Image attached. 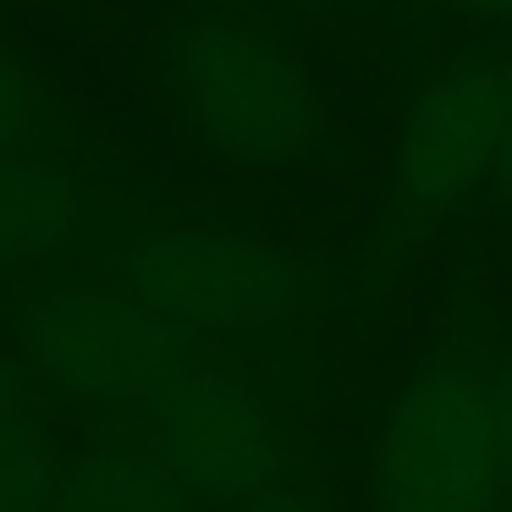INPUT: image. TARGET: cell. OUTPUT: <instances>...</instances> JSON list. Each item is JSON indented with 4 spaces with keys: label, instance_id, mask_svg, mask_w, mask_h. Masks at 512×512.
<instances>
[{
    "label": "cell",
    "instance_id": "1",
    "mask_svg": "<svg viewBox=\"0 0 512 512\" xmlns=\"http://www.w3.org/2000/svg\"><path fill=\"white\" fill-rule=\"evenodd\" d=\"M100 270L138 298L160 303L204 347L215 342L237 353L243 375L270 386L303 419L331 386L320 287L270 237L243 226H177L127 215Z\"/></svg>",
    "mask_w": 512,
    "mask_h": 512
},
{
    "label": "cell",
    "instance_id": "2",
    "mask_svg": "<svg viewBox=\"0 0 512 512\" xmlns=\"http://www.w3.org/2000/svg\"><path fill=\"white\" fill-rule=\"evenodd\" d=\"M501 331L468 298L424 342L369 435V512H507L496 463Z\"/></svg>",
    "mask_w": 512,
    "mask_h": 512
},
{
    "label": "cell",
    "instance_id": "3",
    "mask_svg": "<svg viewBox=\"0 0 512 512\" xmlns=\"http://www.w3.org/2000/svg\"><path fill=\"white\" fill-rule=\"evenodd\" d=\"M28 380L100 430L204 369V342L122 281L39 287L12 320Z\"/></svg>",
    "mask_w": 512,
    "mask_h": 512
},
{
    "label": "cell",
    "instance_id": "4",
    "mask_svg": "<svg viewBox=\"0 0 512 512\" xmlns=\"http://www.w3.org/2000/svg\"><path fill=\"white\" fill-rule=\"evenodd\" d=\"M160 89L204 144L248 166L303 155L320 133L303 61L232 17H182L160 39Z\"/></svg>",
    "mask_w": 512,
    "mask_h": 512
},
{
    "label": "cell",
    "instance_id": "5",
    "mask_svg": "<svg viewBox=\"0 0 512 512\" xmlns=\"http://www.w3.org/2000/svg\"><path fill=\"white\" fill-rule=\"evenodd\" d=\"M298 424L309 419L254 375L204 364L199 375L116 413L100 430L155 452L199 512H226L292 463Z\"/></svg>",
    "mask_w": 512,
    "mask_h": 512
},
{
    "label": "cell",
    "instance_id": "6",
    "mask_svg": "<svg viewBox=\"0 0 512 512\" xmlns=\"http://www.w3.org/2000/svg\"><path fill=\"white\" fill-rule=\"evenodd\" d=\"M490 127H496V67L452 61L413 100L391 160L386 237L408 243L441 226L490 171Z\"/></svg>",
    "mask_w": 512,
    "mask_h": 512
},
{
    "label": "cell",
    "instance_id": "7",
    "mask_svg": "<svg viewBox=\"0 0 512 512\" xmlns=\"http://www.w3.org/2000/svg\"><path fill=\"white\" fill-rule=\"evenodd\" d=\"M122 221L127 215H116L67 171L28 155H0V276L67 259L78 281H94Z\"/></svg>",
    "mask_w": 512,
    "mask_h": 512
},
{
    "label": "cell",
    "instance_id": "8",
    "mask_svg": "<svg viewBox=\"0 0 512 512\" xmlns=\"http://www.w3.org/2000/svg\"><path fill=\"white\" fill-rule=\"evenodd\" d=\"M50 512H199V507L155 452H144L138 441H122V435H105L78 463L61 468Z\"/></svg>",
    "mask_w": 512,
    "mask_h": 512
},
{
    "label": "cell",
    "instance_id": "9",
    "mask_svg": "<svg viewBox=\"0 0 512 512\" xmlns=\"http://www.w3.org/2000/svg\"><path fill=\"white\" fill-rule=\"evenodd\" d=\"M61 468V441L39 402L0 419V512H50Z\"/></svg>",
    "mask_w": 512,
    "mask_h": 512
},
{
    "label": "cell",
    "instance_id": "10",
    "mask_svg": "<svg viewBox=\"0 0 512 512\" xmlns=\"http://www.w3.org/2000/svg\"><path fill=\"white\" fill-rule=\"evenodd\" d=\"M45 100H39V83L17 67L6 50H0V155H28L45 122Z\"/></svg>",
    "mask_w": 512,
    "mask_h": 512
},
{
    "label": "cell",
    "instance_id": "11",
    "mask_svg": "<svg viewBox=\"0 0 512 512\" xmlns=\"http://www.w3.org/2000/svg\"><path fill=\"white\" fill-rule=\"evenodd\" d=\"M226 512H336V507H331V490L320 479V463L314 457H292L270 485H259L254 496H243Z\"/></svg>",
    "mask_w": 512,
    "mask_h": 512
},
{
    "label": "cell",
    "instance_id": "12",
    "mask_svg": "<svg viewBox=\"0 0 512 512\" xmlns=\"http://www.w3.org/2000/svg\"><path fill=\"white\" fill-rule=\"evenodd\" d=\"M490 182L512 204V56L496 67V127H490Z\"/></svg>",
    "mask_w": 512,
    "mask_h": 512
},
{
    "label": "cell",
    "instance_id": "13",
    "mask_svg": "<svg viewBox=\"0 0 512 512\" xmlns=\"http://www.w3.org/2000/svg\"><path fill=\"white\" fill-rule=\"evenodd\" d=\"M496 463H501V501L512 512V342L496 358Z\"/></svg>",
    "mask_w": 512,
    "mask_h": 512
},
{
    "label": "cell",
    "instance_id": "14",
    "mask_svg": "<svg viewBox=\"0 0 512 512\" xmlns=\"http://www.w3.org/2000/svg\"><path fill=\"white\" fill-rule=\"evenodd\" d=\"M34 402H39V391L28 380V369L17 358H0V419H12V413L34 408Z\"/></svg>",
    "mask_w": 512,
    "mask_h": 512
},
{
    "label": "cell",
    "instance_id": "15",
    "mask_svg": "<svg viewBox=\"0 0 512 512\" xmlns=\"http://www.w3.org/2000/svg\"><path fill=\"white\" fill-rule=\"evenodd\" d=\"M468 17H485V23H512V0H457Z\"/></svg>",
    "mask_w": 512,
    "mask_h": 512
}]
</instances>
